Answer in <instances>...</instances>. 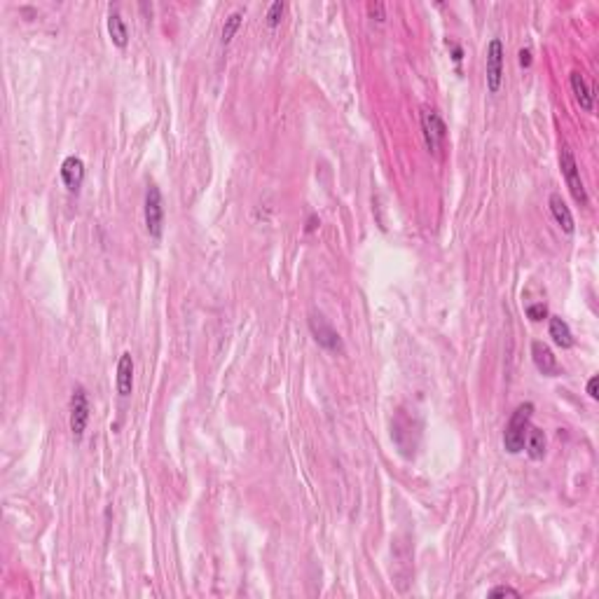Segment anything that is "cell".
Here are the masks:
<instances>
[{"label": "cell", "instance_id": "obj_20", "mask_svg": "<svg viewBox=\"0 0 599 599\" xmlns=\"http://www.w3.org/2000/svg\"><path fill=\"white\" fill-rule=\"evenodd\" d=\"M489 597H520V593L515 588H508V586H496L489 590Z\"/></svg>", "mask_w": 599, "mask_h": 599}, {"label": "cell", "instance_id": "obj_12", "mask_svg": "<svg viewBox=\"0 0 599 599\" xmlns=\"http://www.w3.org/2000/svg\"><path fill=\"white\" fill-rule=\"evenodd\" d=\"M572 89H574L576 101L581 103V108L586 112H593V108H595V94H593V89L588 87V82H586V77H583V73H579V70H574V73H572Z\"/></svg>", "mask_w": 599, "mask_h": 599}, {"label": "cell", "instance_id": "obj_14", "mask_svg": "<svg viewBox=\"0 0 599 599\" xmlns=\"http://www.w3.org/2000/svg\"><path fill=\"white\" fill-rule=\"evenodd\" d=\"M524 447H527L529 459L541 461L546 456V433L541 429H529L527 431V438H524Z\"/></svg>", "mask_w": 599, "mask_h": 599}, {"label": "cell", "instance_id": "obj_11", "mask_svg": "<svg viewBox=\"0 0 599 599\" xmlns=\"http://www.w3.org/2000/svg\"><path fill=\"white\" fill-rule=\"evenodd\" d=\"M550 213H553L555 223H558L562 230L567 234H574V216H572V211H569V206L565 204V199H562V195H558V192L550 195Z\"/></svg>", "mask_w": 599, "mask_h": 599}, {"label": "cell", "instance_id": "obj_16", "mask_svg": "<svg viewBox=\"0 0 599 599\" xmlns=\"http://www.w3.org/2000/svg\"><path fill=\"white\" fill-rule=\"evenodd\" d=\"M241 21H244V10H234L230 17L225 19V26H223V45H230L232 38L237 35Z\"/></svg>", "mask_w": 599, "mask_h": 599}, {"label": "cell", "instance_id": "obj_4", "mask_svg": "<svg viewBox=\"0 0 599 599\" xmlns=\"http://www.w3.org/2000/svg\"><path fill=\"white\" fill-rule=\"evenodd\" d=\"M146 227H148V234L153 239L162 237L164 204H162V192L155 183H150L148 190H146Z\"/></svg>", "mask_w": 599, "mask_h": 599}, {"label": "cell", "instance_id": "obj_19", "mask_svg": "<svg viewBox=\"0 0 599 599\" xmlns=\"http://www.w3.org/2000/svg\"><path fill=\"white\" fill-rule=\"evenodd\" d=\"M368 14H370V19L384 21V19H387V10H384V3H368Z\"/></svg>", "mask_w": 599, "mask_h": 599}, {"label": "cell", "instance_id": "obj_10", "mask_svg": "<svg viewBox=\"0 0 599 599\" xmlns=\"http://www.w3.org/2000/svg\"><path fill=\"white\" fill-rule=\"evenodd\" d=\"M117 394L120 398H129L134 391V359L129 352H124L117 361Z\"/></svg>", "mask_w": 599, "mask_h": 599}, {"label": "cell", "instance_id": "obj_21", "mask_svg": "<svg viewBox=\"0 0 599 599\" xmlns=\"http://www.w3.org/2000/svg\"><path fill=\"white\" fill-rule=\"evenodd\" d=\"M597 384H599V380H597V377H590V382H588V396L593 398V401H597V398H599Z\"/></svg>", "mask_w": 599, "mask_h": 599}, {"label": "cell", "instance_id": "obj_17", "mask_svg": "<svg viewBox=\"0 0 599 599\" xmlns=\"http://www.w3.org/2000/svg\"><path fill=\"white\" fill-rule=\"evenodd\" d=\"M283 12H286V5H283V3H272V5H269V10H267V26L269 28L279 26Z\"/></svg>", "mask_w": 599, "mask_h": 599}, {"label": "cell", "instance_id": "obj_22", "mask_svg": "<svg viewBox=\"0 0 599 599\" xmlns=\"http://www.w3.org/2000/svg\"><path fill=\"white\" fill-rule=\"evenodd\" d=\"M520 66H522V68L532 66V52H529V49H520Z\"/></svg>", "mask_w": 599, "mask_h": 599}, {"label": "cell", "instance_id": "obj_7", "mask_svg": "<svg viewBox=\"0 0 599 599\" xmlns=\"http://www.w3.org/2000/svg\"><path fill=\"white\" fill-rule=\"evenodd\" d=\"M422 131H424V141H426L429 153H438L440 146H443L447 139V127L436 110L422 112Z\"/></svg>", "mask_w": 599, "mask_h": 599}, {"label": "cell", "instance_id": "obj_9", "mask_svg": "<svg viewBox=\"0 0 599 599\" xmlns=\"http://www.w3.org/2000/svg\"><path fill=\"white\" fill-rule=\"evenodd\" d=\"M61 181H63V185H66L70 192L80 190V185L84 181V164H82L80 157L70 155V157L63 160V164H61Z\"/></svg>", "mask_w": 599, "mask_h": 599}, {"label": "cell", "instance_id": "obj_6", "mask_svg": "<svg viewBox=\"0 0 599 599\" xmlns=\"http://www.w3.org/2000/svg\"><path fill=\"white\" fill-rule=\"evenodd\" d=\"M503 42L498 38H491L487 45V91L498 94L503 84Z\"/></svg>", "mask_w": 599, "mask_h": 599}, {"label": "cell", "instance_id": "obj_3", "mask_svg": "<svg viewBox=\"0 0 599 599\" xmlns=\"http://www.w3.org/2000/svg\"><path fill=\"white\" fill-rule=\"evenodd\" d=\"M309 330H311L314 340H316L318 347H323V349H328V352H333V354L344 352V344H342L340 333L335 330V328L323 318V314H316V311L311 314V316H309Z\"/></svg>", "mask_w": 599, "mask_h": 599}, {"label": "cell", "instance_id": "obj_8", "mask_svg": "<svg viewBox=\"0 0 599 599\" xmlns=\"http://www.w3.org/2000/svg\"><path fill=\"white\" fill-rule=\"evenodd\" d=\"M532 359H534V366L541 375L546 377H558L562 370H560V363L555 359L553 349L543 344V342H532Z\"/></svg>", "mask_w": 599, "mask_h": 599}, {"label": "cell", "instance_id": "obj_5", "mask_svg": "<svg viewBox=\"0 0 599 599\" xmlns=\"http://www.w3.org/2000/svg\"><path fill=\"white\" fill-rule=\"evenodd\" d=\"M87 424H89V398L84 387L77 384L73 389V396H70V431H73L75 440H80L84 436Z\"/></svg>", "mask_w": 599, "mask_h": 599}, {"label": "cell", "instance_id": "obj_15", "mask_svg": "<svg viewBox=\"0 0 599 599\" xmlns=\"http://www.w3.org/2000/svg\"><path fill=\"white\" fill-rule=\"evenodd\" d=\"M108 33H110V40L115 42L120 49L127 47V42H129V31H127L124 19L120 17L117 12H110V14H108Z\"/></svg>", "mask_w": 599, "mask_h": 599}, {"label": "cell", "instance_id": "obj_18", "mask_svg": "<svg viewBox=\"0 0 599 599\" xmlns=\"http://www.w3.org/2000/svg\"><path fill=\"white\" fill-rule=\"evenodd\" d=\"M527 316H529L532 321H543L548 316V307L543 302L539 304H529L527 307Z\"/></svg>", "mask_w": 599, "mask_h": 599}, {"label": "cell", "instance_id": "obj_2", "mask_svg": "<svg viewBox=\"0 0 599 599\" xmlns=\"http://www.w3.org/2000/svg\"><path fill=\"white\" fill-rule=\"evenodd\" d=\"M560 169L565 174V181H567V188L569 192L574 195V199L579 202L581 206L588 204V192H586V185H583V178H581V169L576 164V157L574 153L569 150V146H562V153H560Z\"/></svg>", "mask_w": 599, "mask_h": 599}, {"label": "cell", "instance_id": "obj_1", "mask_svg": "<svg viewBox=\"0 0 599 599\" xmlns=\"http://www.w3.org/2000/svg\"><path fill=\"white\" fill-rule=\"evenodd\" d=\"M532 412H534V403H522V405H517V410L510 415L508 424H505V431H503V447L508 454H520L524 449V438H527V431H529Z\"/></svg>", "mask_w": 599, "mask_h": 599}, {"label": "cell", "instance_id": "obj_13", "mask_svg": "<svg viewBox=\"0 0 599 599\" xmlns=\"http://www.w3.org/2000/svg\"><path fill=\"white\" fill-rule=\"evenodd\" d=\"M550 337L558 347L562 349H572L574 347V335H572V328L565 318L560 316H550Z\"/></svg>", "mask_w": 599, "mask_h": 599}]
</instances>
